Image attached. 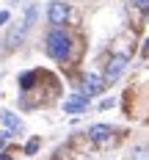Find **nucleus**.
I'll return each instance as SVG.
<instances>
[{"label": "nucleus", "mask_w": 149, "mask_h": 160, "mask_svg": "<svg viewBox=\"0 0 149 160\" xmlns=\"http://www.w3.org/2000/svg\"><path fill=\"white\" fill-rule=\"evenodd\" d=\"M127 160H149V144H135L130 149Z\"/></svg>", "instance_id": "6e6552de"}, {"label": "nucleus", "mask_w": 149, "mask_h": 160, "mask_svg": "<svg viewBox=\"0 0 149 160\" xmlns=\"http://www.w3.org/2000/svg\"><path fill=\"white\" fill-rule=\"evenodd\" d=\"M116 105V99H102V102H99V111H108V108H113Z\"/></svg>", "instance_id": "f8f14e48"}, {"label": "nucleus", "mask_w": 149, "mask_h": 160, "mask_svg": "<svg viewBox=\"0 0 149 160\" xmlns=\"http://www.w3.org/2000/svg\"><path fill=\"white\" fill-rule=\"evenodd\" d=\"M127 69V55H113L105 66V83H116Z\"/></svg>", "instance_id": "20e7f679"}, {"label": "nucleus", "mask_w": 149, "mask_h": 160, "mask_svg": "<svg viewBox=\"0 0 149 160\" xmlns=\"http://www.w3.org/2000/svg\"><path fill=\"white\" fill-rule=\"evenodd\" d=\"M88 138L97 146H111L116 141V130L111 127V124H94V127L88 130Z\"/></svg>", "instance_id": "7ed1b4c3"}, {"label": "nucleus", "mask_w": 149, "mask_h": 160, "mask_svg": "<svg viewBox=\"0 0 149 160\" xmlns=\"http://www.w3.org/2000/svg\"><path fill=\"white\" fill-rule=\"evenodd\" d=\"M135 8H149V0H132Z\"/></svg>", "instance_id": "ddd939ff"}, {"label": "nucleus", "mask_w": 149, "mask_h": 160, "mask_svg": "<svg viewBox=\"0 0 149 160\" xmlns=\"http://www.w3.org/2000/svg\"><path fill=\"white\" fill-rule=\"evenodd\" d=\"M86 108H88V94H72L64 102V111L69 113V116H77V113H83Z\"/></svg>", "instance_id": "39448f33"}, {"label": "nucleus", "mask_w": 149, "mask_h": 160, "mask_svg": "<svg viewBox=\"0 0 149 160\" xmlns=\"http://www.w3.org/2000/svg\"><path fill=\"white\" fill-rule=\"evenodd\" d=\"M39 146H42V141H39V138H31V141H28V144H25V155H36V152H39Z\"/></svg>", "instance_id": "9d476101"}, {"label": "nucleus", "mask_w": 149, "mask_h": 160, "mask_svg": "<svg viewBox=\"0 0 149 160\" xmlns=\"http://www.w3.org/2000/svg\"><path fill=\"white\" fill-rule=\"evenodd\" d=\"M47 19H50V25H66L72 19V8L64 0H52L47 6Z\"/></svg>", "instance_id": "f03ea898"}, {"label": "nucleus", "mask_w": 149, "mask_h": 160, "mask_svg": "<svg viewBox=\"0 0 149 160\" xmlns=\"http://www.w3.org/2000/svg\"><path fill=\"white\" fill-rule=\"evenodd\" d=\"M0 122H3V127L6 130H11V132H22V119L17 116V113H11V111H3L0 113Z\"/></svg>", "instance_id": "0eeeda50"}, {"label": "nucleus", "mask_w": 149, "mask_h": 160, "mask_svg": "<svg viewBox=\"0 0 149 160\" xmlns=\"http://www.w3.org/2000/svg\"><path fill=\"white\" fill-rule=\"evenodd\" d=\"M6 141H8V138H3V135H0V149H3V144H6Z\"/></svg>", "instance_id": "2eb2a0df"}, {"label": "nucleus", "mask_w": 149, "mask_h": 160, "mask_svg": "<svg viewBox=\"0 0 149 160\" xmlns=\"http://www.w3.org/2000/svg\"><path fill=\"white\" fill-rule=\"evenodd\" d=\"M8 3H11V6H17V3H19V0H8Z\"/></svg>", "instance_id": "f3484780"}, {"label": "nucleus", "mask_w": 149, "mask_h": 160, "mask_svg": "<svg viewBox=\"0 0 149 160\" xmlns=\"http://www.w3.org/2000/svg\"><path fill=\"white\" fill-rule=\"evenodd\" d=\"M0 160H11V155H0Z\"/></svg>", "instance_id": "dca6fc26"}, {"label": "nucleus", "mask_w": 149, "mask_h": 160, "mask_svg": "<svg viewBox=\"0 0 149 160\" xmlns=\"http://www.w3.org/2000/svg\"><path fill=\"white\" fill-rule=\"evenodd\" d=\"M8 19H11V14L3 8V11H0V28H6V25H8Z\"/></svg>", "instance_id": "9b49d317"}, {"label": "nucleus", "mask_w": 149, "mask_h": 160, "mask_svg": "<svg viewBox=\"0 0 149 160\" xmlns=\"http://www.w3.org/2000/svg\"><path fill=\"white\" fill-rule=\"evenodd\" d=\"M102 91H105V78H99V75H86L83 78V94L97 97Z\"/></svg>", "instance_id": "423d86ee"}, {"label": "nucleus", "mask_w": 149, "mask_h": 160, "mask_svg": "<svg viewBox=\"0 0 149 160\" xmlns=\"http://www.w3.org/2000/svg\"><path fill=\"white\" fill-rule=\"evenodd\" d=\"M33 83H36V72H25V75L19 78V88H22V91H31Z\"/></svg>", "instance_id": "1a4fd4ad"}, {"label": "nucleus", "mask_w": 149, "mask_h": 160, "mask_svg": "<svg viewBox=\"0 0 149 160\" xmlns=\"http://www.w3.org/2000/svg\"><path fill=\"white\" fill-rule=\"evenodd\" d=\"M141 55H144V58H149V39L144 42V47H141Z\"/></svg>", "instance_id": "4468645a"}, {"label": "nucleus", "mask_w": 149, "mask_h": 160, "mask_svg": "<svg viewBox=\"0 0 149 160\" xmlns=\"http://www.w3.org/2000/svg\"><path fill=\"white\" fill-rule=\"evenodd\" d=\"M72 52V36L64 31V25H52V31L47 33V55L52 61L64 64Z\"/></svg>", "instance_id": "f257e3e1"}]
</instances>
